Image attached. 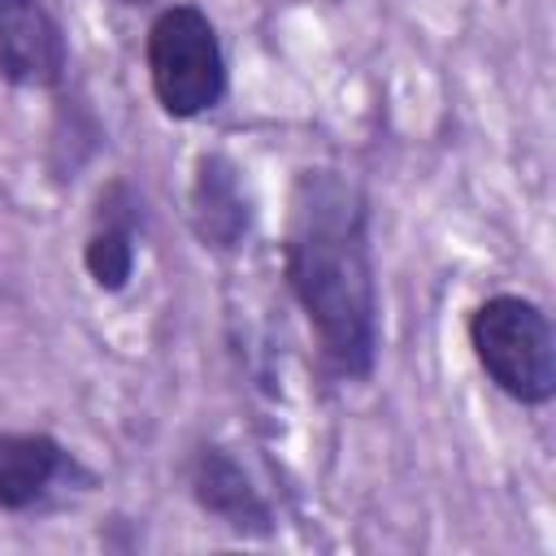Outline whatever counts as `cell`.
Segmentation results:
<instances>
[{
    "instance_id": "2",
    "label": "cell",
    "mask_w": 556,
    "mask_h": 556,
    "mask_svg": "<svg viewBox=\"0 0 556 556\" xmlns=\"http://www.w3.org/2000/svg\"><path fill=\"white\" fill-rule=\"evenodd\" d=\"M469 343L491 382L521 400L543 404L556 391V334L547 313L521 295H491L469 317Z\"/></svg>"
},
{
    "instance_id": "7",
    "label": "cell",
    "mask_w": 556,
    "mask_h": 556,
    "mask_svg": "<svg viewBox=\"0 0 556 556\" xmlns=\"http://www.w3.org/2000/svg\"><path fill=\"white\" fill-rule=\"evenodd\" d=\"M65 469V452L48 434H0V508H30Z\"/></svg>"
},
{
    "instance_id": "4",
    "label": "cell",
    "mask_w": 556,
    "mask_h": 556,
    "mask_svg": "<svg viewBox=\"0 0 556 556\" xmlns=\"http://www.w3.org/2000/svg\"><path fill=\"white\" fill-rule=\"evenodd\" d=\"M0 70L22 87H52L65 70V39L39 0H0Z\"/></svg>"
},
{
    "instance_id": "3",
    "label": "cell",
    "mask_w": 556,
    "mask_h": 556,
    "mask_svg": "<svg viewBox=\"0 0 556 556\" xmlns=\"http://www.w3.org/2000/svg\"><path fill=\"white\" fill-rule=\"evenodd\" d=\"M148 78L169 117H200L226 96V56L195 4H169L148 26Z\"/></svg>"
},
{
    "instance_id": "1",
    "label": "cell",
    "mask_w": 556,
    "mask_h": 556,
    "mask_svg": "<svg viewBox=\"0 0 556 556\" xmlns=\"http://www.w3.org/2000/svg\"><path fill=\"white\" fill-rule=\"evenodd\" d=\"M287 282L343 378H365L378 356V287L365 200L334 169H304L291 191Z\"/></svg>"
},
{
    "instance_id": "6",
    "label": "cell",
    "mask_w": 556,
    "mask_h": 556,
    "mask_svg": "<svg viewBox=\"0 0 556 556\" xmlns=\"http://www.w3.org/2000/svg\"><path fill=\"white\" fill-rule=\"evenodd\" d=\"M195 230L213 248H235L248 230V200L239 187V169L226 156H200L191 187Z\"/></svg>"
},
{
    "instance_id": "8",
    "label": "cell",
    "mask_w": 556,
    "mask_h": 556,
    "mask_svg": "<svg viewBox=\"0 0 556 556\" xmlns=\"http://www.w3.org/2000/svg\"><path fill=\"white\" fill-rule=\"evenodd\" d=\"M135 217L117 213L113 200L100 204V226L91 230L87 248H83V265L91 274V282L100 291H122L130 269H135Z\"/></svg>"
},
{
    "instance_id": "5",
    "label": "cell",
    "mask_w": 556,
    "mask_h": 556,
    "mask_svg": "<svg viewBox=\"0 0 556 556\" xmlns=\"http://www.w3.org/2000/svg\"><path fill=\"white\" fill-rule=\"evenodd\" d=\"M191 491L195 500L222 517L230 530L243 534H269V504L261 500V491L248 482V473L235 465V456H226L222 447H204L191 465Z\"/></svg>"
}]
</instances>
